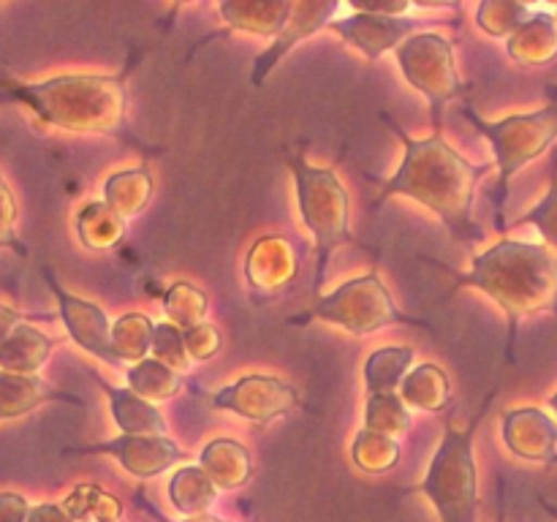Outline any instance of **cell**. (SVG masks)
Returning a JSON list of instances; mask_svg holds the SVG:
<instances>
[{
	"label": "cell",
	"mask_w": 557,
	"mask_h": 522,
	"mask_svg": "<svg viewBox=\"0 0 557 522\" xmlns=\"http://www.w3.org/2000/svg\"><path fill=\"white\" fill-rule=\"evenodd\" d=\"M20 324H22V313H16V310L9 308V304H0V346L9 340V335Z\"/></svg>",
	"instance_id": "40"
},
{
	"label": "cell",
	"mask_w": 557,
	"mask_h": 522,
	"mask_svg": "<svg viewBox=\"0 0 557 522\" xmlns=\"http://www.w3.org/2000/svg\"><path fill=\"white\" fill-rule=\"evenodd\" d=\"M313 319L332 321V324L343 326V330L351 332V335H373V332L384 330V326L395 324V321H400V324L428 326L424 321H417L397 310L389 288L381 283V277L375 275V272L343 283L337 291L319 297L308 313L297 315V319L292 321L308 324V321Z\"/></svg>",
	"instance_id": "7"
},
{
	"label": "cell",
	"mask_w": 557,
	"mask_h": 522,
	"mask_svg": "<svg viewBox=\"0 0 557 522\" xmlns=\"http://www.w3.org/2000/svg\"><path fill=\"white\" fill-rule=\"evenodd\" d=\"M364 427L375 430V433L400 435L411 427V411L397 391L370 395L368 408H364Z\"/></svg>",
	"instance_id": "31"
},
{
	"label": "cell",
	"mask_w": 557,
	"mask_h": 522,
	"mask_svg": "<svg viewBox=\"0 0 557 522\" xmlns=\"http://www.w3.org/2000/svg\"><path fill=\"white\" fill-rule=\"evenodd\" d=\"M493 395L484 400L482 411L471 419L468 430H455V424L446 422L444 440L435 451L430 471L422 484L413 487V493H424L438 509L441 522H476L479 509V482H476V460H473V438L479 433L484 413H487Z\"/></svg>",
	"instance_id": "4"
},
{
	"label": "cell",
	"mask_w": 557,
	"mask_h": 522,
	"mask_svg": "<svg viewBox=\"0 0 557 522\" xmlns=\"http://www.w3.org/2000/svg\"><path fill=\"white\" fill-rule=\"evenodd\" d=\"M542 506H544V509H547V511H549V514H553V517H555V520H557V509H555V506H549V504H547V500H544V498H542Z\"/></svg>",
	"instance_id": "42"
},
{
	"label": "cell",
	"mask_w": 557,
	"mask_h": 522,
	"mask_svg": "<svg viewBox=\"0 0 557 522\" xmlns=\"http://www.w3.org/2000/svg\"><path fill=\"white\" fill-rule=\"evenodd\" d=\"M228 30L256 33V36H281L294 14V3L275 0V3H259V0H226L218 5Z\"/></svg>",
	"instance_id": "17"
},
{
	"label": "cell",
	"mask_w": 557,
	"mask_h": 522,
	"mask_svg": "<svg viewBox=\"0 0 557 522\" xmlns=\"http://www.w3.org/2000/svg\"><path fill=\"white\" fill-rule=\"evenodd\" d=\"M163 310L169 315V324L177 330H190V326L201 324L207 313V294L201 288L190 286V283H174L163 299Z\"/></svg>",
	"instance_id": "32"
},
{
	"label": "cell",
	"mask_w": 557,
	"mask_h": 522,
	"mask_svg": "<svg viewBox=\"0 0 557 522\" xmlns=\"http://www.w3.org/2000/svg\"><path fill=\"white\" fill-rule=\"evenodd\" d=\"M27 522H76V520H71V517L65 514L63 506L41 504V506H33Z\"/></svg>",
	"instance_id": "39"
},
{
	"label": "cell",
	"mask_w": 557,
	"mask_h": 522,
	"mask_svg": "<svg viewBox=\"0 0 557 522\" xmlns=\"http://www.w3.org/2000/svg\"><path fill=\"white\" fill-rule=\"evenodd\" d=\"M351 457L364 473H389L400 462V444L395 440V435L375 433V430L364 427L354 438Z\"/></svg>",
	"instance_id": "28"
},
{
	"label": "cell",
	"mask_w": 557,
	"mask_h": 522,
	"mask_svg": "<svg viewBox=\"0 0 557 522\" xmlns=\"http://www.w3.org/2000/svg\"><path fill=\"white\" fill-rule=\"evenodd\" d=\"M212 408L234 411L253 424H270L286 417L299 406V391L292 384L272 375H245L237 384H228L210 397Z\"/></svg>",
	"instance_id": "9"
},
{
	"label": "cell",
	"mask_w": 557,
	"mask_h": 522,
	"mask_svg": "<svg viewBox=\"0 0 557 522\" xmlns=\"http://www.w3.org/2000/svg\"><path fill=\"white\" fill-rule=\"evenodd\" d=\"M41 272L44 277H47L49 291H52L54 299H58L60 319H63L65 326H69V335L74 337V343H79L85 351H90L92 357L103 359L107 364H114V368L123 364L117 359V353H114L112 324H109L107 313H103L98 304L74 297V294H69L65 288H60V283L54 281V275L47 270V266H44Z\"/></svg>",
	"instance_id": "12"
},
{
	"label": "cell",
	"mask_w": 557,
	"mask_h": 522,
	"mask_svg": "<svg viewBox=\"0 0 557 522\" xmlns=\"http://www.w3.org/2000/svg\"><path fill=\"white\" fill-rule=\"evenodd\" d=\"M117 522H120V520H117Z\"/></svg>",
	"instance_id": "45"
},
{
	"label": "cell",
	"mask_w": 557,
	"mask_h": 522,
	"mask_svg": "<svg viewBox=\"0 0 557 522\" xmlns=\"http://www.w3.org/2000/svg\"><path fill=\"white\" fill-rule=\"evenodd\" d=\"M504 440L522 460L547 462V465L557 460V424L539 408L506 411Z\"/></svg>",
	"instance_id": "14"
},
{
	"label": "cell",
	"mask_w": 557,
	"mask_h": 522,
	"mask_svg": "<svg viewBox=\"0 0 557 522\" xmlns=\"http://www.w3.org/2000/svg\"><path fill=\"white\" fill-rule=\"evenodd\" d=\"M471 286L493 297L509 315V351L515 348L522 315L557 313V256L547 245L500 239L484 253L473 256L468 275L455 277V288Z\"/></svg>",
	"instance_id": "2"
},
{
	"label": "cell",
	"mask_w": 557,
	"mask_h": 522,
	"mask_svg": "<svg viewBox=\"0 0 557 522\" xmlns=\"http://www.w3.org/2000/svg\"><path fill=\"white\" fill-rule=\"evenodd\" d=\"M411 362L413 348L408 346H389L370 353V359L364 362V384H368L370 395L395 391L406 381V370L411 368Z\"/></svg>",
	"instance_id": "25"
},
{
	"label": "cell",
	"mask_w": 557,
	"mask_h": 522,
	"mask_svg": "<svg viewBox=\"0 0 557 522\" xmlns=\"http://www.w3.org/2000/svg\"><path fill=\"white\" fill-rule=\"evenodd\" d=\"M150 351L158 362H163L166 368H172L174 373H180V375H183L185 370L190 368V362H194V359L188 357V348H185L183 330H177V326L169 324V321L156 324Z\"/></svg>",
	"instance_id": "34"
},
{
	"label": "cell",
	"mask_w": 557,
	"mask_h": 522,
	"mask_svg": "<svg viewBox=\"0 0 557 522\" xmlns=\"http://www.w3.org/2000/svg\"><path fill=\"white\" fill-rule=\"evenodd\" d=\"M27 517H30V506L22 495L0 493V522H27Z\"/></svg>",
	"instance_id": "38"
},
{
	"label": "cell",
	"mask_w": 557,
	"mask_h": 522,
	"mask_svg": "<svg viewBox=\"0 0 557 522\" xmlns=\"http://www.w3.org/2000/svg\"><path fill=\"white\" fill-rule=\"evenodd\" d=\"M337 9H341V3H335V0H319V3L302 0V3H294V14L292 20H288V25L283 27L281 36L267 47V52H261L259 58L253 60L250 82H253L256 87L264 85L270 71L275 69V65H281V60L286 58L302 38L313 36L315 30H324V27H330L332 22H335L332 16L337 14Z\"/></svg>",
	"instance_id": "13"
},
{
	"label": "cell",
	"mask_w": 557,
	"mask_h": 522,
	"mask_svg": "<svg viewBox=\"0 0 557 522\" xmlns=\"http://www.w3.org/2000/svg\"><path fill=\"white\" fill-rule=\"evenodd\" d=\"M403 400L411 408L419 411L438 413L444 408H449L451 391H449V378H446L444 370L438 364H419L417 370L406 375V381L400 384Z\"/></svg>",
	"instance_id": "22"
},
{
	"label": "cell",
	"mask_w": 557,
	"mask_h": 522,
	"mask_svg": "<svg viewBox=\"0 0 557 522\" xmlns=\"http://www.w3.org/2000/svg\"><path fill=\"white\" fill-rule=\"evenodd\" d=\"M188 522H223V520H212V517H194V520Z\"/></svg>",
	"instance_id": "43"
},
{
	"label": "cell",
	"mask_w": 557,
	"mask_h": 522,
	"mask_svg": "<svg viewBox=\"0 0 557 522\" xmlns=\"http://www.w3.org/2000/svg\"><path fill=\"white\" fill-rule=\"evenodd\" d=\"M397 63H400L406 79L428 98L435 134H441L444 130V107L462 92L451 41L438 33H417L397 49Z\"/></svg>",
	"instance_id": "8"
},
{
	"label": "cell",
	"mask_w": 557,
	"mask_h": 522,
	"mask_svg": "<svg viewBox=\"0 0 557 522\" xmlns=\"http://www.w3.org/2000/svg\"><path fill=\"white\" fill-rule=\"evenodd\" d=\"M5 87L36 117L63 130L107 134L123 125V76H54L47 82H5Z\"/></svg>",
	"instance_id": "3"
},
{
	"label": "cell",
	"mask_w": 557,
	"mask_h": 522,
	"mask_svg": "<svg viewBox=\"0 0 557 522\" xmlns=\"http://www.w3.org/2000/svg\"><path fill=\"white\" fill-rule=\"evenodd\" d=\"M183 337H185V348H188V357L194 359V362H205V359L215 357L223 346V337L221 332H218V326L205 324V321L190 326V330H185Z\"/></svg>",
	"instance_id": "36"
},
{
	"label": "cell",
	"mask_w": 557,
	"mask_h": 522,
	"mask_svg": "<svg viewBox=\"0 0 557 522\" xmlns=\"http://www.w3.org/2000/svg\"><path fill=\"white\" fill-rule=\"evenodd\" d=\"M79 237L92 250L114 248L125 237V217H120L107 201L87 204L79 212Z\"/></svg>",
	"instance_id": "26"
},
{
	"label": "cell",
	"mask_w": 557,
	"mask_h": 522,
	"mask_svg": "<svg viewBox=\"0 0 557 522\" xmlns=\"http://www.w3.org/2000/svg\"><path fill=\"white\" fill-rule=\"evenodd\" d=\"M517 223H531V226L539 228L544 239H547L549 248L557 250V177H553V185H549V194L528 212L525 217H520Z\"/></svg>",
	"instance_id": "35"
},
{
	"label": "cell",
	"mask_w": 557,
	"mask_h": 522,
	"mask_svg": "<svg viewBox=\"0 0 557 522\" xmlns=\"http://www.w3.org/2000/svg\"><path fill=\"white\" fill-rule=\"evenodd\" d=\"M509 58L520 65H547L557 58V20L533 14L506 44Z\"/></svg>",
	"instance_id": "20"
},
{
	"label": "cell",
	"mask_w": 557,
	"mask_h": 522,
	"mask_svg": "<svg viewBox=\"0 0 557 522\" xmlns=\"http://www.w3.org/2000/svg\"><path fill=\"white\" fill-rule=\"evenodd\" d=\"M531 11L520 3H509V0H484L476 9V22L487 36L504 38L515 36L528 20H531Z\"/></svg>",
	"instance_id": "33"
},
{
	"label": "cell",
	"mask_w": 557,
	"mask_h": 522,
	"mask_svg": "<svg viewBox=\"0 0 557 522\" xmlns=\"http://www.w3.org/2000/svg\"><path fill=\"white\" fill-rule=\"evenodd\" d=\"M152 332H156V324L147 315H123L112 326V346L120 362H141V359H147L145 353L152 348Z\"/></svg>",
	"instance_id": "30"
},
{
	"label": "cell",
	"mask_w": 557,
	"mask_h": 522,
	"mask_svg": "<svg viewBox=\"0 0 557 522\" xmlns=\"http://www.w3.org/2000/svg\"><path fill=\"white\" fill-rule=\"evenodd\" d=\"M54 340L36 326L20 324L0 346V370L16 375H33L52 353Z\"/></svg>",
	"instance_id": "21"
},
{
	"label": "cell",
	"mask_w": 557,
	"mask_h": 522,
	"mask_svg": "<svg viewBox=\"0 0 557 522\" xmlns=\"http://www.w3.org/2000/svg\"><path fill=\"white\" fill-rule=\"evenodd\" d=\"M103 196L107 204L117 212L120 217H134L150 204L152 196V177L145 166L128 169V172H117L114 177L107 179L103 185Z\"/></svg>",
	"instance_id": "24"
},
{
	"label": "cell",
	"mask_w": 557,
	"mask_h": 522,
	"mask_svg": "<svg viewBox=\"0 0 557 522\" xmlns=\"http://www.w3.org/2000/svg\"><path fill=\"white\" fill-rule=\"evenodd\" d=\"M422 20L413 16H392V14H373V11H354V14L335 20L330 30L346 38L354 49L364 54L368 60H379L389 49H400L411 36H417V27Z\"/></svg>",
	"instance_id": "11"
},
{
	"label": "cell",
	"mask_w": 557,
	"mask_h": 522,
	"mask_svg": "<svg viewBox=\"0 0 557 522\" xmlns=\"http://www.w3.org/2000/svg\"><path fill=\"white\" fill-rule=\"evenodd\" d=\"M199 465L205 468L207 476L212 478L218 489H237L248 484L250 473H253V462H250L248 449L237 440L218 438L201 449Z\"/></svg>",
	"instance_id": "19"
},
{
	"label": "cell",
	"mask_w": 557,
	"mask_h": 522,
	"mask_svg": "<svg viewBox=\"0 0 557 522\" xmlns=\"http://www.w3.org/2000/svg\"><path fill=\"white\" fill-rule=\"evenodd\" d=\"M14 223H16V201L11 188L5 185V179L0 177V248H14L16 253L25 256V248L20 245L14 234Z\"/></svg>",
	"instance_id": "37"
},
{
	"label": "cell",
	"mask_w": 557,
	"mask_h": 522,
	"mask_svg": "<svg viewBox=\"0 0 557 522\" xmlns=\"http://www.w3.org/2000/svg\"><path fill=\"white\" fill-rule=\"evenodd\" d=\"M49 400H63L82 406L79 397H71L65 395V391L52 389V386H47L41 378H36V375H16L0 370V422L25 417L33 408H38L41 402Z\"/></svg>",
	"instance_id": "18"
},
{
	"label": "cell",
	"mask_w": 557,
	"mask_h": 522,
	"mask_svg": "<svg viewBox=\"0 0 557 522\" xmlns=\"http://www.w3.org/2000/svg\"><path fill=\"white\" fill-rule=\"evenodd\" d=\"M294 179H297V199L299 212H302L305 226L315 237V277L313 291L319 294L326 281V264L330 256L341 245H351L354 234L348 226V194L341 185L337 174L332 169L310 166L305 156H292Z\"/></svg>",
	"instance_id": "5"
},
{
	"label": "cell",
	"mask_w": 557,
	"mask_h": 522,
	"mask_svg": "<svg viewBox=\"0 0 557 522\" xmlns=\"http://www.w3.org/2000/svg\"><path fill=\"white\" fill-rule=\"evenodd\" d=\"M297 275V259L286 237H261L245 261V277L256 291H277Z\"/></svg>",
	"instance_id": "15"
},
{
	"label": "cell",
	"mask_w": 557,
	"mask_h": 522,
	"mask_svg": "<svg viewBox=\"0 0 557 522\" xmlns=\"http://www.w3.org/2000/svg\"><path fill=\"white\" fill-rule=\"evenodd\" d=\"M500 504H498V520L495 522H506V509H504V493H500Z\"/></svg>",
	"instance_id": "41"
},
{
	"label": "cell",
	"mask_w": 557,
	"mask_h": 522,
	"mask_svg": "<svg viewBox=\"0 0 557 522\" xmlns=\"http://www.w3.org/2000/svg\"><path fill=\"white\" fill-rule=\"evenodd\" d=\"M65 455H109L139 478L158 476L166 468L185 460L183 449L169 435H120V438L103 440V444L65 449Z\"/></svg>",
	"instance_id": "10"
},
{
	"label": "cell",
	"mask_w": 557,
	"mask_h": 522,
	"mask_svg": "<svg viewBox=\"0 0 557 522\" xmlns=\"http://www.w3.org/2000/svg\"><path fill=\"white\" fill-rule=\"evenodd\" d=\"M218 487L212 484V478L207 476L201 465H185L180 468L172 476L169 484V498H172L174 509L185 517H205V511L210 509L212 500H215Z\"/></svg>",
	"instance_id": "23"
},
{
	"label": "cell",
	"mask_w": 557,
	"mask_h": 522,
	"mask_svg": "<svg viewBox=\"0 0 557 522\" xmlns=\"http://www.w3.org/2000/svg\"><path fill=\"white\" fill-rule=\"evenodd\" d=\"M63 509L76 522H117L123 514V504L96 484H79L63 500Z\"/></svg>",
	"instance_id": "27"
},
{
	"label": "cell",
	"mask_w": 557,
	"mask_h": 522,
	"mask_svg": "<svg viewBox=\"0 0 557 522\" xmlns=\"http://www.w3.org/2000/svg\"><path fill=\"white\" fill-rule=\"evenodd\" d=\"M128 386L145 400H169L180 391L183 386V375L174 373L172 368H166L163 362H158L156 357L141 359L136 362V368L128 370Z\"/></svg>",
	"instance_id": "29"
},
{
	"label": "cell",
	"mask_w": 557,
	"mask_h": 522,
	"mask_svg": "<svg viewBox=\"0 0 557 522\" xmlns=\"http://www.w3.org/2000/svg\"><path fill=\"white\" fill-rule=\"evenodd\" d=\"M90 375L107 391L109 402H112V417L117 427L123 430V435H166V422L150 400L136 395L134 389H117L98 373Z\"/></svg>",
	"instance_id": "16"
},
{
	"label": "cell",
	"mask_w": 557,
	"mask_h": 522,
	"mask_svg": "<svg viewBox=\"0 0 557 522\" xmlns=\"http://www.w3.org/2000/svg\"><path fill=\"white\" fill-rule=\"evenodd\" d=\"M468 120H471L473 128L490 139L495 152V161H498V185H495V223L504 232V207L509 199V183L517 172H520L525 163H531L533 158L542 156L549 145L557 139V103L539 109L531 114H511V117L498 120V123H487V120L479 117L473 109H462Z\"/></svg>",
	"instance_id": "6"
},
{
	"label": "cell",
	"mask_w": 557,
	"mask_h": 522,
	"mask_svg": "<svg viewBox=\"0 0 557 522\" xmlns=\"http://www.w3.org/2000/svg\"><path fill=\"white\" fill-rule=\"evenodd\" d=\"M549 406H553V411L557 413V391L553 395V400H549Z\"/></svg>",
	"instance_id": "44"
},
{
	"label": "cell",
	"mask_w": 557,
	"mask_h": 522,
	"mask_svg": "<svg viewBox=\"0 0 557 522\" xmlns=\"http://www.w3.org/2000/svg\"><path fill=\"white\" fill-rule=\"evenodd\" d=\"M384 120L406 145V158L384 183L379 204L389 196H411L446 223L451 237H457L460 243H473V239L482 243L484 232L473 223L471 207L473 196H476V183L493 166L468 163L455 147L446 145L441 134H433L430 139H411L400 125H395V120H389L386 114Z\"/></svg>",
	"instance_id": "1"
}]
</instances>
